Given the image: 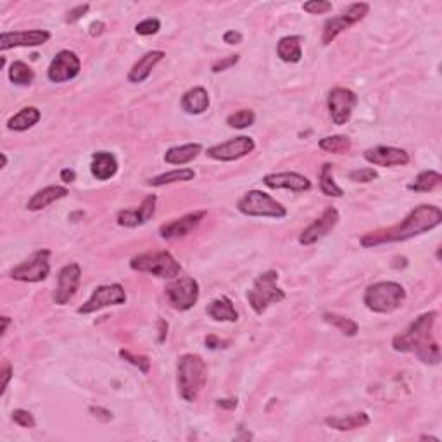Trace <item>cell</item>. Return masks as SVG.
Returning a JSON list of instances; mask_svg holds the SVG:
<instances>
[{"label": "cell", "mask_w": 442, "mask_h": 442, "mask_svg": "<svg viewBox=\"0 0 442 442\" xmlns=\"http://www.w3.org/2000/svg\"><path fill=\"white\" fill-rule=\"evenodd\" d=\"M441 221H442L441 208L432 204H422L418 206V208H415L401 223L394 225V227L391 228L370 232V234L363 235L361 246L377 247L384 246V244L405 242V240L418 237V235L425 234V232L434 230V228L439 227Z\"/></svg>", "instance_id": "cell-1"}, {"label": "cell", "mask_w": 442, "mask_h": 442, "mask_svg": "<svg viewBox=\"0 0 442 442\" xmlns=\"http://www.w3.org/2000/svg\"><path fill=\"white\" fill-rule=\"evenodd\" d=\"M437 311L418 316L401 334L392 339V349L398 353H411L425 365H439L441 348L434 337Z\"/></svg>", "instance_id": "cell-2"}, {"label": "cell", "mask_w": 442, "mask_h": 442, "mask_svg": "<svg viewBox=\"0 0 442 442\" xmlns=\"http://www.w3.org/2000/svg\"><path fill=\"white\" fill-rule=\"evenodd\" d=\"M208 380V365L199 354H184L178 358L177 386L178 394L187 403H194Z\"/></svg>", "instance_id": "cell-3"}, {"label": "cell", "mask_w": 442, "mask_h": 442, "mask_svg": "<svg viewBox=\"0 0 442 442\" xmlns=\"http://www.w3.org/2000/svg\"><path fill=\"white\" fill-rule=\"evenodd\" d=\"M406 301V291L398 282H377L368 285L363 303L372 313L389 315L399 310Z\"/></svg>", "instance_id": "cell-4"}, {"label": "cell", "mask_w": 442, "mask_h": 442, "mask_svg": "<svg viewBox=\"0 0 442 442\" xmlns=\"http://www.w3.org/2000/svg\"><path fill=\"white\" fill-rule=\"evenodd\" d=\"M130 268L133 272L149 273L152 277L173 280L182 273V265L168 251H154V253H144L132 258Z\"/></svg>", "instance_id": "cell-5"}, {"label": "cell", "mask_w": 442, "mask_h": 442, "mask_svg": "<svg viewBox=\"0 0 442 442\" xmlns=\"http://www.w3.org/2000/svg\"><path fill=\"white\" fill-rule=\"evenodd\" d=\"M278 273L275 270H268V272L261 273L251 291H247V301H249L251 308L256 315H263L268 310L270 304L282 303L285 299V292L277 285Z\"/></svg>", "instance_id": "cell-6"}, {"label": "cell", "mask_w": 442, "mask_h": 442, "mask_svg": "<svg viewBox=\"0 0 442 442\" xmlns=\"http://www.w3.org/2000/svg\"><path fill=\"white\" fill-rule=\"evenodd\" d=\"M239 211L253 218H285L287 208L263 190H249L237 203Z\"/></svg>", "instance_id": "cell-7"}, {"label": "cell", "mask_w": 442, "mask_h": 442, "mask_svg": "<svg viewBox=\"0 0 442 442\" xmlns=\"http://www.w3.org/2000/svg\"><path fill=\"white\" fill-rule=\"evenodd\" d=\"M165 294L173 310L189 311L192 310L197 304V301H199L201 294L199 282L192 277L173 278V280L166 285Z\"/></svg>", "instance_id": "cell-8"}, {"label": "cell", "mask_w": 442, "mask_h": 442, "mask_svg": "<svg viewBox=\"0 0 442 442\" xmlns=\"http://www.w3.org/2000/svg\"><path fill=\"white\" fill-rule=\"evenodd\" d=\"M51 251L40 249L33 253L32 256L11 270V278L16 282H26V284H38L44 282L51 273Z\"/></svg>", "instance_id": "cell-9"}, {"label": "cell", "mask_w": 442, "mask_h": 442, "mask_svg": "<svg viewBox=\"0 0 442 442\" xmlns=\"http://www.w3.org/2000/svg\"><path fill=\"white\" fill-rule=\"evenodd\" d=\"M370 13V6L367 2H356L351 4L348 9L341 14V16H335L327 19L325 26H323V35H322V44L330 45L342 32L351 28L353 25L360 23L361 19L367 18Z\"/></svg>", "instance_id": "cell-10"}, {"label": "cell", "mask_w": 442, "mask_h": 442, "mask_svg": "<svg viewBox=\"0 0 442 442\" xmlns=\"http://www.w3.org/2000/svg\"><path fill=\"white\" fill-rule=\"evenodd\" d=\"M127 303V292H125L123 285L120 284H109L101 285L92 292L90 299L87 301L83 306L78 308L80 315H90L97 313V311L104 310L109 306H121Z\"/></svg>", "instance_id": "cell-11"}, {"label": "cell", "mask_w": 442, "mask_h": 442, "mask_svg": "<svg viewBox=\"0 0 442 442\" xmlns=\"http://www.w3.org/2000/svg\"><path fill=\"white\" fill-rule=\"evenodd\" d=\"M327 106H329V113L334 125L342 127L351 120L353 116V110L358 106V95L349 89H332L327 99Z\"/></svg>", "instance_id": "cell-12"}, {"label": "cell", "mask_w": 442, "mask_h": 442, "mask_svg": "<svg viewBox=\"0 0 442 442\" xmlns=\"http://www.w3.org/2000/svg\"><path fill=\"white\" fill-rule=\"evenodd\" d=\"M256 149V142L251 137H235V139L228 140V142L213 146L206 151L208 158L215 159V161H237V159L244 158V156L251 154Z\"/></svg>", "instance_id": "cell-13"}, {"label": "cell", "mask_w": 442, "mask_h": 442, "mask_svg": "<svg viewBox=\"0 0 442 442\" xmlns=\"http://www.w3.org/2000/svg\"><path fill=\"white\" fill-rule=\"evenodd\" d=\"M82 70V61L73 51L57 52L47 70V78L52 83H64L75 80Z\"/></svg>", "instance_id": "cell-14"}, {"label": "cell", "mask_w": 442, "mask_h": 442, "mask_svg": "<svg viewBox=\"0 0 442 442\" xmlns=\"http://www.w3.org/2000/svg\"><path fill=\"white\" fill-rule=\"evenodd\" d=\"M82 282V266L78 263H70L64 268H61L57 275V289L54 292V303L59 306L70 303L76 296Z\"/></svg>", "instance_id": "cell-15"}, {"label": "cell", "mask_w": 442, "mask_h": 442, "mask_svg": "<svg viewBox=\"0 0 442 442\" xmlns=\"http://www.w3.org/2000/svg\"><path fill=\"white\" fill-rule=\"evenodd\" d=\"M339 211L335 208H327L323 211V215L320 216L318 220H315L306 230H303V234L299 235V244L301 246H313V244L318 242V240L325 239L327 235L337 227L339 223Z\"/></svg>", "instance_id": "cell-16"}, {"label": "cell", "mask_w": 442, "mask_h": 442, "mask_svg": "<svg viewBox=\"0 0 442 442\" xmlns=\"http://www.w3.org/2000/svg\"><path fill=\"white\" fill-rule=\"evenodd\" d=\"M51 40L47 30H25V32H4L0 35V51L14 47H38Z\"/></svg>", "instance_id": "cell-17"}, {"label": "cell", "mask_w": 442, "mask_h": 442, "mask_svg": "<svg viewBox=\"0 0 442 442\" xmlns=\"http://www.w3.org/2000/svg\"><path fill=\"white\" fill-rule=\"evenodd\" d=\"M363 158L370 165L382 168L406 166L410 163V154H408L405 149L391 146H377L373 149H367L363 152Z\"/></svg>", "instance_id": "cell-18"}, {"label": "cell", "mask_w": 442, "mask_h": 442, "mask_svg": "<svg viewBox=\"0 0 442 442\" xmlns=\"http://www.w3.org/2000/svg\"><path fill=\"white\" fill-rule=\"evenodd\" d=\"M206 216H208V211H204L203 209V211H194V213H189V215L182 216V218L171 220L170 223L163 225V227L159 228V235L166 240L184 239L189 234H192V232L196 230L201 223H203V220L206 218Z\"/></svg>", "instance_id": "cell-19"}, {"label": "cell", "mask_w": 442, "mask_h": 442, "mask_svg": "<svg viewBox=\"0 0 442 442\" xmlns=\"http://www.w3.org/2000/svg\"><path fill=\"white\" fill-rule=\"evenodd\" d=\"M263 184L268 189H285L291 192H308L311 189V180L296 171H284V173H270L263 178Z\"/></svg>", "instance_id": "cell-20"}, {"label": "cell", "mask_w": 442, "mask_h": 442, "mask_svg": "<svg viewBox=\"0 0 442 442\" xmlns=\"http://www.w3.org/2000/svg\"><path fill=\"white\" fill-rule=\"evenodd\" d=\"M156 203H158V197L154 194L147 196L142 201V204L139 208L133 209H123V211L118 213V225L120 227H128V228H137L146 225L149 220L154 216L156 213Z\"/></svg>", "instance_id": "cell-21"}, {"label": "cell", "mask_w": 442, "mask_h": 442, "mask_svg": "<svg viewBox=\"0 0 442 442\" xmlns=\"http://www.w3.org/2000/svg\"><path fill=\"white\" fill-rule=\"evenodd\" d=\"M165 56L166 54L163 51H151V52H147V54H144L135 64H133L132 70H130V73H128L130 82L132 83L146 82L149 76H151L152 70H154V68L158 66L163 59H165Z\"/></svg>", "instance_id": "cell-22"}, {"label": "cell", "mask_w": 442, "mask_h": 442, "mask_svg": "<svg viewBox=\"0 0 442 442\" xmlns=\"http://www.w3.org/2000/svg\"><path fill=\"white\" fill-rule=\"evenodd\" d=\"M90 171H92L94 178H97V180H110L118 173L116 156L110 154L108 151L94 152L92 163H90Z\"/></svg>", "instance_id": "cell-23"}, {"label": "cell", "mask_w": 442, "mask_h": 442, "mask_svg": "<svg viewBox=\"0 0 442 442\" xmlns=\"http://www.w3.org/2000/svg\"><path fill=\"white\" fill-rule=\"evenodd\" d=\"M68 194H70V190H68L66 187L61 185L45 187V189L33 194V197L28 201V204H26V209H28V211H40V209H45L47 206L54 204L56 201L68 197Z\"/></svg>", "instance_id": "cell-24"}, {"label": "cell", "mask_w": 442, "mask_h": 442, "mask_svg": "<svg viewBox=\"0 0 442 442\" xmlns=\"http://www.w3.org/2000/svg\"><path fill=\"white\" fill-rule=\"evenodd\" d=\"M206 313L209 318H213L215 322H230L235 323L239 320V313L235 310L234 303H232L230 297L221 296L218 299H213L211 303L206 308Z\"/></svg>", "instance_id": "cell-25"}, {"label": "cell", "mask_w": 442, "mask_h": 442, "mask_svg": "<svg viewBox=\"0 0 442 442\" xmlns=\"http://www.w3.org/2000/svg\"><path fill=\"white\" fill-rule=\"evenodd\" d=\"M209 108V94L204 87H194L182 97V109L187 114H203Z\"/></svg>", "instance_id": "cell-26"}, {"label": "cell", "mask_w": 442, "mask_h": 442, "mask_svg": "<svg viewBox=\"0 0 442 442\" xmlns=\"http://www.w3.org/2000/svg\"><path fill=\"white\" fill-rule=\"evenodd\" d=\"M277 54L284 63H299L303 59V38L299 35H289L278 40Z\"/></svg>", "instance_id": "cell-27"}, {"label": "cell", "mask_w": 442, "mask_h": 442, "mask_svg": "<svg viewBox=\"0 0 442 442\" xmlns=\"http://www.w3.org/2000/svg\"><path fill=\"white\" fill-rule=\"evenodd\" d=\"M201 152H203V146L201 144H185V146L171 147L166 151L165 161L168 165L184 166L187 163L194 161Z\"/></svg>", "instance_id": "cell-28"}, {"label": "cell", "mask_w": 442, "mask_h": 442, "mask_svg": "<svg viewBox=\"0 0 442 442\" xmlns=\"http://www.w3.org/2000/svg\"><path fill=\"white\" fill-rule=\"evenodd\" d=\"M40 109L35 108V106H28V108H23L19 113L14 114L13 118H9L7 128L13 130V132H26V130L35 127L40 121Z\"/></svg>", "instance_id": "cell-29"}, {"label": "cell", "mask_w": 442, "mask_h": 442, "mask_svg": "<svg viewBox=\"0 0 442 442\" xmlns=\"http://www.w3.org/2000/svg\"><path fill=\"white\" fill-rule=\"evenodd\" d=\"M370 415L365 413V411H360V413H353L348 415V417H329L325 418V424L330 427V429L339 430V432H346V430H354V429H361V427L370 425Z\"/></svg>", "instance_id": "cell-30"}, {"label": "cell", "mask_w": 442, "mask_h": 442, "mask_svg": "<svg viewBox=\"0 0 442 442\" xmlns=\"http://www.w3.org/2000/svg\"><path fill=\"white\" fill-rule=\"evenodd\" d=\"M196 178V171L192 168H180V170H173L168 171V173L158 175V177L151 178L149 180V185L151 187H165L177 184V182H190Z\"/></svg>", "instance_id": "cell-31"}, {"label": "cell", "mask_w": 442, "mask_h": 442, "mask_svg": "<svg viewBox=\"0 0 442 442\" xmlns=\"http://www.w3.org/2000/svg\"><path fill=\"white\" fill-rule=\"evenodd\" d=\"M441 184L442 177L439 171L429 170L422 171V173L415 178V182H411V184L408 185V190H411V192H432L437 187H441Z\"/></svg>", "instance_id": "cell-32"}, {"label": "cell", "mask_w": 442, "mask_h": 442, "mask_svg": "<svg viewBox=\"0 0 442 442\" xmlns=\"http://www.w3.org/2000/svg\"><path fill=\"white\" fill-rule=\"evenodd\" d=\"M332 171H334V165L332 163H323L322 171H320V190L329 197H342L344 190L335 184Z\"/></svg>", "instance_id": "cell-33"}, {"label": "cell", "mask_w": 442, "mask_h": 442, "mask_svg": "<svg viewBox=\"0 0 442 442\" xmlns=\"http://www.w3.org/2000/svg\"><path fill=\"white\" fill-rule=\"evenodd\" d=\"M9 80L18 87H28L32 85L35 80V73L32 68L23 61H14L9 68Z\"/></svg>", "instance_id": "cell-34"}, {"label": "cell", "mask_w": 442, "mask_h": 442, "mask_svg": "<svg viewBox=\"0 0 442 442\" xmlns=\"http://www.w3.org/2000/svg\"><path fill=\"white\" fill-rule=\"evenodd\" d=\"M351 146V139L346 135H329L323 137L320 140V149L325 152H332V154H342V152H348Z\"/></svg>", "instance_id": "cell-35"}, {"label": "cell", "mask_w": 442, "mask_h": 442, "mask_svg": "<svg viewBox=\"0 0 442 442\" xmlns=\"http://www.w3.org/2000/svg\"><path fill=\"white\" fill-rule=\"evenodd\" d=\"M323 320L327 323H330V325H334L335 329L341 330L344 335H348V337H354L360 332V325L354 320L346 318V316H341L337 313H325L323 315Z\"/></svg>", "instance_id": "cell-36"}, {"label": "cell", "mask_w": 442, "mask_h": 442, "mask_svg": "<svg viewBox=\"0 0 442 442\" xmlns=\"http://www.w3.org/2000/svg\"><path fill=\"white\" fill-rule=\"evenodd\" d=\"M256 123V114H254L253 109H240L235 110L234 114L227 118V125L228 127L235 128V130H244L249 128Z\"/></svg>", "instance_id": "cell-37"}, {"label": "cell", "mask_w": 442, "mask_h": 442, "mask_svg": "<svg viewBox=\"0 0 442 442\" xmlns=\"http://www.w3.org/2000/svg\"><path fill=\"white\" fill-rule=\"evenodd\" d=\"M120 356L123 358L125 361H128L130 365L139 368L142 373H149V370H151V360H149L147 356H137V354H132L127 349H121Z\"/></svg>", "instance_id": "cell-38"}, {"label": "cell", "mask_w": 442, "mask_h": 442, "mask_svg": "<svg viewBox=\"0 0 442 442\" xmlns=\"http://www.w3.org/2000/svg\"><path fill=\"white\" fill-rule=\"evenodd\" d=\"M377 178H379V173L373 168H360V170H353L349 173V180L354 184H370Z\"/></svg>", "instance_id": "cell-39"}, {"label": "cell", "mask_w": 442, "mask_h": 442, "mask_svg": "<svg viewBox=\"0 0 442 442\" xmlns=\"http://www.w3.org/2000/svg\"><path fill=\"white\" fill-rule=\"evenodd\" d=\"M159 30H161V21L158 18H147L135 26V32L142 37L156 35Z\"/></svg>", "instance_id": "cell-40"}, {"label": "cell", "mask_w": 442, "mask_h": 442, "mask_svg": "<svg viewBox=\"0 0 442 442\" xmlns=\"http://www.w3.org/2000/svg\"><path fill=\"white\" fill-rule=\"evenodd\" d=\"M303 9L308 14H327L334 9V6H332V2H327V0H310V2L304 4Z\"/></svg>", "instance_id": "cell-41"}, {"label": "cell", "mask_w": 442, "mask_h": 442, "mask_svg": "<svg viewBox=\"0 0 442 442\" xmlns=\"http://www.w3.org/2000/svg\"><path fill=\"white\" fill-rule=\"evenodd\" d=\"M13 420L14 424H18L19 427H25V429H33V427L37 425L33 415L30 413L28 410H21V408L13 411Z\"/></svg>", "instance_id": "cell-42"}, {"label": "cell", "mask_w": 442, "mask_h": 442, "mask_svg": "<svg viewBox=\"0 0 442 442\" xmlns=\"http://www.w3.org/2000/svg\"><path fill=\"white\" fill-rule=\"evenodd\" d=\"M239 59H240L239 54H232V56L225 57V59H221L216 64H213V73H220V71L230 70L232 66H235V64L239 63Z\"/></svg>", "instance_id": "cell-43"}, {"label": "cell", "mask_w": 442, "mask_h": 442, "mask_svg": "<svg viewBox=\"0 0 442 442\" xmlns=\"http://www.w3.org/2000/svg\"><path fill=\"white\" fill-rule=\"evenodd\" d=\"M89 9H90L89 4H82V6H76L75 9H71L70 13H68L66 23H70V25H73V23L78 21V19H82L83 16H85V14L89 13Z\"/></svg>", "instance_id": "cell-44"}, {"label": "cell", "mask_w": 442, "mask_h": 442, "mask_svg": "<svg viewBox=\"0 0 442 442\" xmlns=\"http://www.w3.org/2000/svg\"><path fill=\"white\" fill-rule=\"evenodd\" d=\"M11 379H13V368H11L9 361H4L2 365V389H0V394H6L7 387H9Z\"/></svg>", "instance_id": "cell-45"}, {"label": "cell", "mask_w": 442, "mask_h": 442, "mask_svg": "<svg viewBox=\"0 0 442 442\" xmlns=\"http://www.w3.org/2000/svg\"><path fill=\"white\" fill-rule=\"evenodd\" d=\"M223 42H227L228 45H237L242 42V33L235 32V30H228L223 35Z\"/></svg>", "instance_id": "cell-46"}, {"label": "cell", "mask_w": 442, "mask_h": 442, "mask_svg": "<svg viewBox=\"0 0 442 442\" xmlns=\"http://www.w3.org/2000/svg\"><path fill=\"white\" fill-rule=\"evenodd\" d=\"M225 344H227V342H221L216 335H209V337H206V348H209V349L225 348Z\"/></svg>", "instance_id": "cell-47"}, {"label": "cell", "mask_w": 442, "mask_h": 442, "mask_svg": "<svg viewBox=\"0 0 442 442\" xmlns=\"http://www.w3.org/2000/svg\"><path fill=\"white\" fill-rule=\"evenodd\" d=\"M90 411H92V413H95L94 417L101 418L102 422H109L110 418H113V415H110V411L104 410V408H90Z\"/></svg>", "instance_id": "cell-48"}, {"label": "cell", "mask_w": 442, "mask_h": 442, "mask_svg": "<svg viewBox=\"0 0 442 442\" xmlns=\"http://www.w3.org/2000/svg\"><path fill=\"white\" fill-rule=\"evenodd\" d=\"M104 28H106V25L102 21H94L92 25H90V37H99V35H102V33H104Z\"/></svg>", "instance_id": "cell-49"}, {"label": "cell", "mask_w": 442, "mask_h": 442, "mask_svg": "<svg viewBox=\"0 0 442 442\" xmlns=\"http://www.w3.org/2000/svg\"><path fill=\"white\" fill-rule=\"evenodd\" d=\"M61 180H63L64 184H73V182L76 180L75 170H70V168H66V170L61 171Z\"/></svg>", "instance_id": "cell-50"}, {"label": "cell", "mask_w": 442, "mask_h": 442, "mask_svg": "<svg viewBox=\"0 0 442 442\" xmlns=\"http://www.w3.org/2000/svg\"><path fill=\"white\" fill-rule=\"evenodd\" d=\"M220 408H223V410H235L239 405L237 399H218V403H216Z\"/></svg>", "instance_id": "cell-51"}, {"label": "cell", "mask_w": 442, "mask_h": 442, "mask_svg": "<svg viewBox=\"0 0 442 442\" xmlns=\"http://www.w3.org/2000/svg\"><path fill=\"white\" fill-rule=\"evenodd\" d=\"M2 323H4V327H2V335H6V334H7V327H9V323H11L9 316H2Z\"/></svg>", "instance_id": "cell-52"}, {"label": "cell", "mask_w": 442, "mask_h": 442, "mask_svg": "<svg viewBox=\"0 0 442 442\" xmlns=\"http://www.w3.org/2000/svg\"><path fill=\"white\" fill-rule=\"evenodd\" d=\"M7 166V156L2 154V168Z\"/></svg>", "instance_id": "cell-53"}]
</instances>
